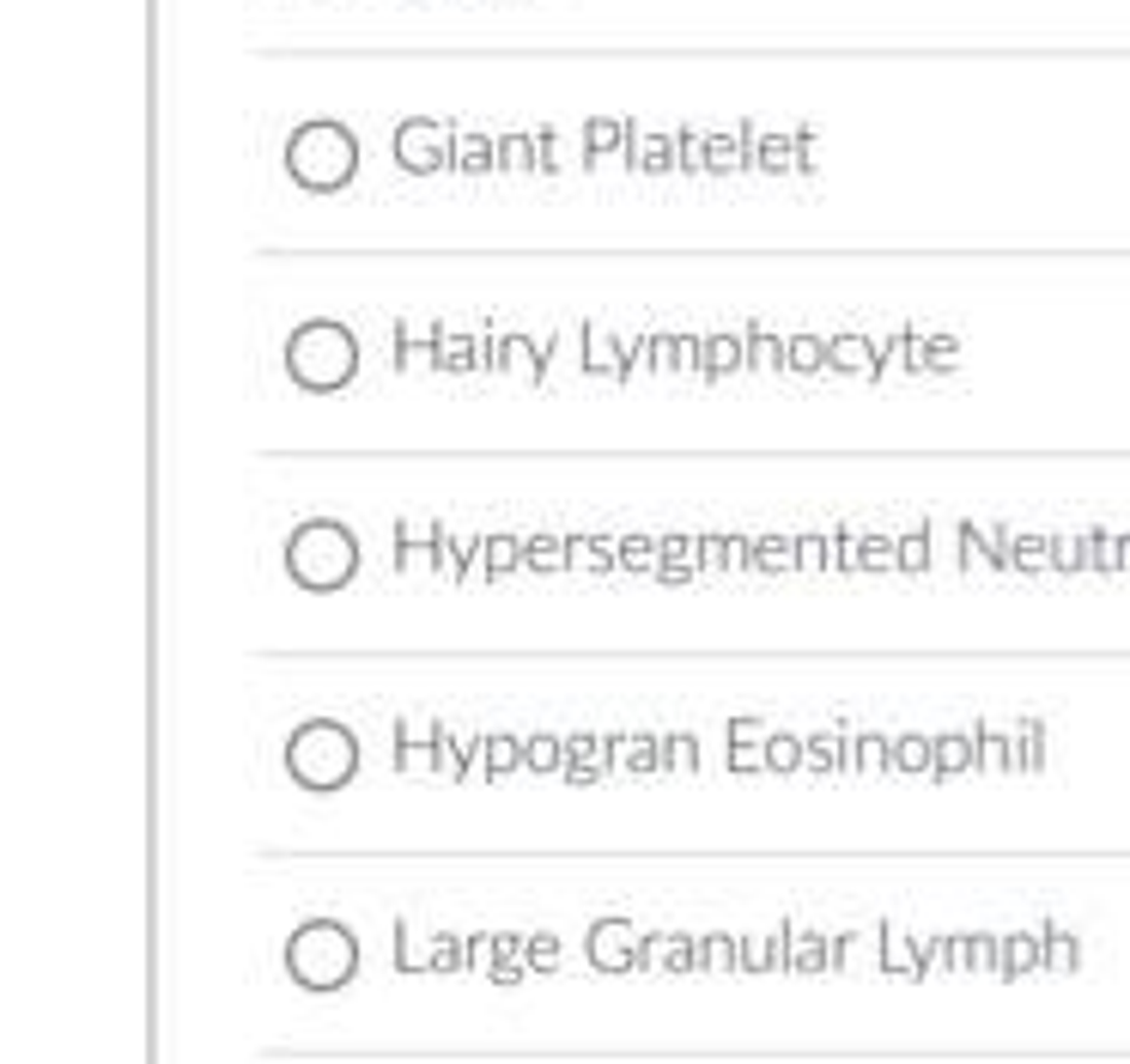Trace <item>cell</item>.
Returning a JSON list of instances; mask_svg holds the SVG:
<instances>
[{
  "label": "cell",
  "mask_w": 1130,
  "mask_h": 1064,
  "mask_svg": "<svg viewBox=\"0 0 1130 1064\" xmlns=\"http://www.w3.org/2000/svg\"><path fill=\"white\" fill-rule=\"evenodd\" d=\"M292 773H298V785H311V791L347 785V773H353V742L334 731V724H311V731L292 742Z\"/></svg>",
  "instance_id": "2"
},
{
  "label": "cell",
  "mask_w": 1130,
  "mask_h": 1064,
  "mask_svg": "<svg viewBox=\"0 0 1130 1064\" xmlns=\"http://www.w3.org/2000/svg\"><path fill=\"white\" fill-rule=\"evenodd\" d=\"M286 967H292V980L298 986H311V992H334V986H347L353 973H359V943L340 931V925H304V931L286 943Z\"/></svg>",
  "instance_id": "1"
},
{
  "label": "cell",
  "mask_w": 1130,
  "mask_h": 1064,
  "mask_svg": "<svg viewBox=\"0 0 1130 1064\" xmlns=\"http://www.w3.org/2000/svg\"><path fill=\"white\" fill-rule=\"evenodd\" d=\"M590 955H596L602 967H626V925H602L590 936Z\"/></svg>",
  "instance_id": "3"
}]
</instances>
